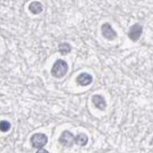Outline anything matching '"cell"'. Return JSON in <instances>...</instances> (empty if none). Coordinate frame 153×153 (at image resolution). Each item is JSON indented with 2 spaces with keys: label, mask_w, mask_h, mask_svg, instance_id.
<instances>
[{
  "label": "cell",
  "mask_w": 153,
  "mask_h": 153,
  "mask_svg": "<svg viewBox=\"0 0 153 153\" xmlns=\"http://www.w3.org/2000/svg\"><path fill=\"white\" fill-rule=\"evenodd\" d=\"M68 71V63L62 59H58L51 69V75L57 78H61L67 74Z\"/></svg>",
  "instance_id": "1"
},
{
  "label": "cell",
  "mask_w": 153,
  "mask_h": 153,
  "mask_svg": "<svg viewBox=\"0 0 153 153\" xmlns=\"http://www.w3.org/2000/svg\"><path fill=\"white\" fill-rule=\"evenodd\" d=\"M31 144L34 148H41L48 143V137L44 133H36L31 138Z\"/></svg>",
  "instance_id": "2"
},
{
  "label": "cell",
  "mask_w": 153,
  "mask_h": 153,
  "mask_svg": "<svg viewBox=\"0 0 153 153\" xmlns=\"http://www.w3.org/2000/svg\"><path fill=\"white\" fill-rule=\"evenodd\" d=\"M142 33V26L139 23H135L129 29L128 38L133 42H136L140 38Z\"/></svg>",
  "instance_id": "3"
},
{
  "label": "cell",
  "mask_w": 153,
  "mask_h": 153,
  "mask_svg": "<svg viewBox=\"0 0 153 153\" xmlns=\"http://www.w3.org/2000/svg\"><path fill=\"white\" fill-rule=\"evenodd\" d=\"M75 137L69 131H64L59 138V142L64 147H71L73 146Z\"/></svg>",
  "instance_id": "4"
},
{
  "label": "cell",
  "mask_w": 153,
  "mask_h": 153,
  "mask_svg": "<svg viewBox=\"0 0 153 153\" xmlns=\"http://www.w3.org/2000/svg\"><path fill=\"white\" fill-rule=\"evenodd\" d=\"M101 32L103 36L109 40H112L117 36L116 31L109 23H106L101 25Z\"/></svg>",
  "instance_id": "5"
},
{
  "label": "cell",
  "mask_w": 153,
  "mask_h": 153,
  "mask_svg": "<svg viewBox=\"0 0 153 153\" xmlns=\"http://www.w3.org/2000/svg\"><path fill=\"white\" fill-rule=\"evenodd\" d=\"M93 78L92 76L87 73H82L80 74L78 77L76 78V82L78 84L82 86H87L92 83Z\"/></svg>",
  "instance_id": "6"
},
{
  "label": "cell",
  "mask_w": 153,
  "mask_h": 153,
  "mask_svg": "<svg viewBox=\"0 0 153 153\" xmlns=\"http://www.w3.org/2000/svg\"><path fill=\"white\" fill-rule=\"evenodd\" d=\"M92 102L96 107L101 110H104L106 107V102L104 97L100 95H94L92 96Z\"/></svg>",
  "instance_id": "7"
},
{
  "label": "cell",
  "mask_w": 153,
  "mask_h": 153,
  "mask_svg": "<svg viewBox=\"0 0 153 153\" xmlns=\"http://www.w3.org/2000/svg\"><path fill=\"white\" fill-rule=\"evenodd\" d=\"M28 9L33 14H38L43 11V6L39 1H33L30 4Z\"/></svg>",
  "instance_id": "8"
},
{
  "label": "cell",
  "mask_w": 153,
  "mask_h": 153,
  "mask_svg": "<svg viewBox=\"0 0 153 153\" xmlns=\"http://www.w3.org/2000/svg\"><path fill=\"white\" fill-rule=\"evenodd\" d=\"M74 142L76 145L80 146H84L88 143V136L84 133H80L74 138Z\"/></svg>",
  "instance_id": "9"
},
{
  "label": "cell",
  "mask_w": 153,
  "mask_h": 153,
  "mask_svg": "<svg viewBox=\"0 0 153 153\" xmlns=\"http://www.w3.org/2000/svg\"><path fill=\"white\" fill-rule=\"evenodd\" d=\"M58 48H59V52L61 53L62 55H66V54H68V53L71 52V50H72L71 45H70L69 43H67V42L61 43V44L59 45Z\"/></svg>",
  "instance_id": "10"
},
{
  "label": "cell",
  "mask_w": 153,
  "mask_h": 153,
  "mask_svg": "<svg viewBox=\"0 0 153 153\" xmlns=\"http://www.w3.org/2000/svg\"><path fill=\"white\" fill-rule=\"evenodd\" d=\"M11 128V124L7 121H0V131L2 132H7Z\"/></svg>",
  "instance_id": "11"
},
{
  "label": "cell",
  "mask_w": 153,
  "mask_h": 153,
  "mask_svg": "<svg viewBox=\"0 0 153 153\" xmlns=\"http://www.w3.org/2000/svg\"><path fill=\"white\" fill-rule=\"evenodd\" d=\"M36 153H49V152L46 150H45V149H40V150H38Z\"/></svg>",
  "instance_id": "12"
}]
</instances>
